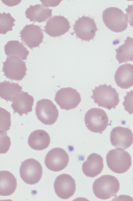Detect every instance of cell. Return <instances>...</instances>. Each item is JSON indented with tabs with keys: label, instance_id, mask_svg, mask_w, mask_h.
Masks as SVG:
<instances>
[{
	"label": "cell",
	"instance_id": "obj_5",
	"mask_svg": "<svg viewBox=\"0 0 133 201\" xmlns=\"http://www.w3.org/2000/svg\"><path fill=\"white\" fill-rule=\"evenodd\" d=\"M84 120L87 128L90 131L101 134L108 125L109 119L107 114L103 109L93 108L85 114Z\"/></svg>",
	"mask_w": 133,
	"mask_h": 201
},
{
	"label": "cell",
	"instance_id": "obj_22",
	"mask_svg": "<svg viewBox=\"0 0 133 201\" xmlns=\"http://www.w3.org/2000/svg\"><path fill=\"white\" fill-rule=\"evenodd\" d=\"M124 43L115 49L116 58L119 64L133 62V38L127 37Z\"/></svg>",
	"mask_w": 133,
	"mask_h": 201
},
{
	"label": "cell",
	"instance_id": "obj_31",
	"mask_svg": "<svg viewBox=\"0 0 133 201\" xmlns=\"http://www.w3.org/2000/svg\"><path fill=\"white\" fill-rule=\"evenodd\" d=\"M3 3L9 7H12L18 4L21 0H1Z\"/></svg>",
	"mask_w": 133,
	"mask_h": 201
},
{
	"label": "cell",
	"instance_id": "obj_16",
	"mask_svg": "<svg viewBox=\"0 0 133 201\" xmlns=\"http://www.w3.org/2000/svg\"><path fill=\"white\" fill-rule=\"evenodd\" d=\"M34 99L26 92L22 91L14 98L11 106L14 114L18 113L20 116L23 114L27 115L32 111Z\"/></svg>",
	"mask_w": 133,
	"mask_h": 201
},
{
	"label": "cell",
	"instance_id": "obj_8",
	"mask_svg": "<svg viewBox=\"0 0 133 201\" xmlns=\"http://www.w3.org/2000/svg\"><path fill=\"white\" fill-rule=\"evenodd\" d=\"M2 71L6 78L11 80H22L26 75L25 62L15 56L7 57L3 62Z\"/></svg>",
	"mask_w": 133,
	"mask_h": 201
},
{
	"label": "cell",
	"instance_id": "obj_9",
	"mask_svg": "<svg viewBox=\"0 0 133 201\" xmlns=\"http://www.w3.org/2000/svg\"><path fill=\"white\" fill-rule=\"evenodd\" d=\"M54 99L61 109L67 110L75 108L81 101L80 93L70 87L62 88L58 91Z\"/></svg>",
	"mask_w": 133,
	"mask_h": 201
},
{
	"label": "cell",
	"instance_id": "obj_2",
	"mask_svg": "<svg viewBox=\"0 0 133 201\" xmlns=\"http://www.w3.org/2000/svg\"><path fill=\"white\" fill-rule=\"evenodd\" d=\"M92 91L93 94L91 98L99 106H101L109 110L115 109L120 101L119 94L116 89L111 85L104 84L96 86Z\"/></svg>",
	"mask_w": 133,
	"mask_h": 201
},
{
	"label": "cell",
	"instance_id": "obj_17",
	"mask_svg": "<svg viewBox=\"0 0 133 201\" xmlns=\"http://www.w3.org/2000/svg\"><path fill=\"white\" fill-rule=\"evenodd\" d=\"M102 157L100 155L92 153L87 157V160L82 165V170L87 176L93 178L100 174L103 169Z\"/></svg>",
	"mask_w": 133,
	"mask_h": 201
},
{
	"label": "cell",
	"instance_id": "obj_13",
	"mask_svg": "<svg viewBox=\"0 0 133 201\" xmlns=\"http://www.w3.org/2000/svg\"><path fill=\"white\" fill-rule=\"evenodd\" d=\"M55 192L59 198L67 199L74 194L76 189L75 180L70 175L63 174L56 178L54 185Z\"/></svg>",
	"mask_w": 133,
	"mask_h": 201
},
{
	"label": "cell",
	"instance_id": "obj_19",
	"mask_svg": "<svg viewBox=\"0 0 133 201\" xmlns=\"http://www.w3.org/2000/svg\"><path fill=\"white\" fill-rule=\"evenodd\" d=\"M52 9L40 4L30 5L25 11L26 17L31 22L41 23L45 22L52 16Z\"/></svg>",
	"mask_w": 133,
	"mask_h": 201
},
{
	"label": "cell",
	"instance_id": "obj_14",
	"mask_svg": "<svg viewBox=\"0 0 133 201\" xmlns=\"http://www.w3.org/2000/svg\"><path fill=\"white\" fill-rule=\"evenodd\" d=\"M110 140L112 145L115 148L125 149L132 143L133 134L128 128L118 126L112 130Z\"/></svg>",
	"mask_w": 133,
	"mask_h": 201
},
{
	"label": "cell",
	"instance_id": "obj_15",
	"mask_svg": "<svg viewBox=\"0 0 133 201\" xmlns=\"http://www.w3.org/2000/svg\"><path fill=\"white\" fill-rule=\"evenodd\" d=\"M43 30L51 37H59L68 32L71 27L67 19L63 16H55L47 21Z\"/></svg>",
	"mask_w": 133,
	"mask_h": 201
},
{
	"label": "cell",
	"instance_id": "obj_24",
	"mask_svg": "<svg viewBox=\"0 0 133 201\" xmlns=\"http://www.w3.org/2000/svg\"><path fill=\"white\" fill-rule=\"evenodd\" d=\"M22 86L18 84L5 80L0 83V97L7 101L12 102L15 97L22 91Z\"/></svg>",
	"mask_w": 133,
	"mask_h": 201
},
{
	"label": "cell",
	"instance_id": "obj_30",
	"mask_svg": "<svg viewBox=\"0 0 133 201\" xmlns=\"http://www.w3.org/2000/svg\"><path fill=\"white\" fill-rule=\"evenodd\" d=\"M43 5L46 7H55L58 5L61 1L58 0H40Z\"/></svg>",
	"mask_w": 133,
	"mask_h": 201
},
{
	"label": "cell",
	"instance_id": "obj_7",
	"mask_svg": "<svg viewBox=\"0 0 133 201\" xmlns=\"http://www.w3.org/2000/svg\"><path fill=\"white\" fill-rule=\"evenodd\" d=\"M35 112L38 119L46 125L54 124L59 115L56 106L51 100L46 99H42L37 102Z\"/></svg>",
	"mask_w": 133,
	"mask_h": 201
},
{
	"label": "cell",
	"instance_id": "obj_27",
	"mask_svg": "<svg viewBox=\"0 0 133 201\" xmlns=\"http://www.w3.org/2000/svg\"><path fill=\"white\" fill-rule=\"evenodd\" d=\"M126 95L124 96V100L123 104L124 110L130 115L133 114V90L126 92Z\"/></svg>",
	"mask_w": 133,
	"mask_h": 201
},
{
	"label": "cell",
	"instance_id": "obj_3",
	"mask_svg": "<svg viewBox=\"0 0 133 201\" xmlns=\"http://www.w3.org/2000/svg\"><path fill=\"white\" fill-rule=\"evenodd\" d=\"M107 164L112 172L118 174L128 171L131 164V159L129 153L121 148L110 150L106 156Z\"/></svg>",
	"mask_w": 133,
	"mask_h": 201
},
{
	"label": "cell",
	"instance_id": "obj_12",
	"mask_svg": "<svg viewBox=\"0 0 133 201\" xmlns=\"http://www.w3.org/2000/svg\"><path fill=\"white\" fill-rule=\"evenodd\" d=\"M41 27V25L38 26L33 23L26 24L19 33L21 40L32 49L33 48L39 47L40 44L43 42L44 34Z\"/></svg>",
	"mask_w": 133,
	"mask_h": 201
},
{
	"label": "cell",
	"instance_id": "obj_25",
	"mask_svg": "<svg viewBox=\"0 0 133 201\" xmlns=\"http://www.w3.org/2000/svg\"><path fill=\"white\" fill-rule=\"evenodd\" d=\"M0 34H5L8 31H12V27L15 25V19L9 13H0Z\"/></svg>",
	"mask_w": 133,
	"mask_h": 201
},
{
	"label": "cell",
	"instance_id": "obj_28",
	"mask_svg": "<svg viewBox=\"0 0 133 201\" xmlns=\"http://www.w3.org/2000/svg\"><path fill=\"white\" fill-rule=\"evenodd\" d=\"M7 133H0V153L4 154L9 150L11 144L10 137Z\"/></svg>",
	"mask_w": 133,
	"mask_h": 201
},
{
	"label": "cell",
	"instance_id": "obj_4",
	"mask_svg": "<svg viewBox=\"0 0 133 201\" xmlns=\"http://www.w3.org/2000/svg\"><path fill=\"white\" fill-rule=\"evenodd\" d=\"M102 17L106 26L114 32H123L128 26L127 15L118 8L112 7L106 8L103 11Z\"/></svg>",
	"mask_w": 133,
	"mask_h": 201
},
{
	"label": "cell",
	"instance_id": "obj_20",
	"mask_svg": "<svg viewBox=\"0 0 133 201\" xmlns=\"http://www.w3.org/2000/svg\"><path fill=\"white\" fill-rule=\"evenodd\" d=\"M50 139L48 134L45 131L38 129L32 132L29 136L28 143L32 149L42 150L49 146Z\"/></svg>",
	"mask_w": 133,
	"mask_h": 201
},
{
	"label": "cell",
	"instance_id": "obj_18",
	"mask_svg": "<svg viewBox=\"0 0 133 201\" xmlns=\"http://www.w3.org/2000/svg\"><path fill=\"white\" fill-rule=\"evenodd\" d=\"M115 80L120 87L127 89L133 85V65L125 64L120 66L115 72Z\"/></svg>",
	"mask_w": 133,
	"mask_h": 201
},
{
	"label": "cell",
	"instance_id": "obj_6",
	"mask_svg": "<svg viewBox=\"0 0 133 201\" xmlns=\"http://www.w3.org/2000/svg\"><path fill=\"white\" fill-rule=\"evenodd\" d=\"M42 172L40 163L33 158L26 159L22 162L19 169L21 178L25 183L30 185L37 183L41 179Z\"/></svg>",
	"mask_w": 133,
	"mask_h": 201
},
{
	"label": "cell",
	"instance_id": "obj_21",
	"mask_svg": "<svg viewBox=\"0 0 133 201\" xmlns=\"http://www.w3.org/2000/svg\"><path fill=\"white\" fill-rule=\"evenodd\" d=\"M0 194L8 196L12 194L16 190L17 182L14 175L9 171H2L0 172Z\"/></svg>",
	"mask_w": 133,
	"mask_h": 201
},
{
	"label": "cell",
	"instance_id": "obj_23",
	"mask_svg": "<svg viewBox=\"0 0 133 201\" xmlns=\"http://www.w3.org/2000/svg\"><path fill=\"white\" fill-rule=\"evenodd\" d=\"M6 55L8 56H15L22 60H26L29 53L22 42L17 40L8 41L4 46Z\"/></svg>",
	"mask_w": 133,
	"mask_h": 201
},
{
	"label": "cell",
	"instance_id": "obj_26",
	"mask_svg": "<svg viewBox=\"0 0 133 201\" xmlns=\"http://www.w3.org/2000/svg\"><path fill=\"white\" fill-rule=\"evenodd\" d=\"M0 133H6L11 125V115L5 109L0 108Z\"/></svg>",
	"mask_w": 133,
	"mask_h": 201
},
{
	"label": "cell",
	"instance_id": "obj_1",
	"mask_svg": "<svg viewBox=\"0 0 133 201\" xmlns=\"http://www.w3.org/2000/svg\"><path fill=\"white\" fill-rule=\"evenodd\" d=\"M119 187V182L116 177L105 175L95 180L93 184L92 189L97 197L105 200L115 196Z\"/></svg>",
	"mask_w": 133,
	"mask_h": 201
},
{
	"label": "cell",
	"instance_id": "obj_29",
	"mask_svg": "<svg viewBox=\"0 0 133 201\" xmlns=\"http://www.w3.org/2000/svg\"><path fill=\"white\" fill-rule=\"evenodd\" d=\"M128 22L130 25L133 27V4L131 5H129L128 8L125 9Z\"/></svg>",
	"mask_w": 133,
	"mask_h": 201
},
{
	"label": "cell",
	"instance_id": "obj_11",
	"mask_svg": "<svg viewBox=\"0 0 133 201\" xmlns=\"http://www.w3.org/2000/svg\"><path fill=\"white\" fill-rule=\"evenodd\" d=\"M73 26L77 38L85 41L94 40L96 32L98 29L94 18L89 16L79 17Z\"/></svg>",
	"mask_w": 133,
	"mask_h": 201
},
{
	"label": "cell",
	"instance_id": "obj_10",
	"mask_svg": "<svg viewBox=\"0 0 133 201\" xmlns=\"http://www.w3.org/2000/svg\"><path fill=\"white\" fill-rule=\"evenodd\" d=\"M69 161L68 154L63 149L59 147L53 148L47 154L44 163L46 167L50 170L58 172L64 169Z\"/></svg>",
	"mask_w": 133,
	"mask_h": 201
}]
</instances>
